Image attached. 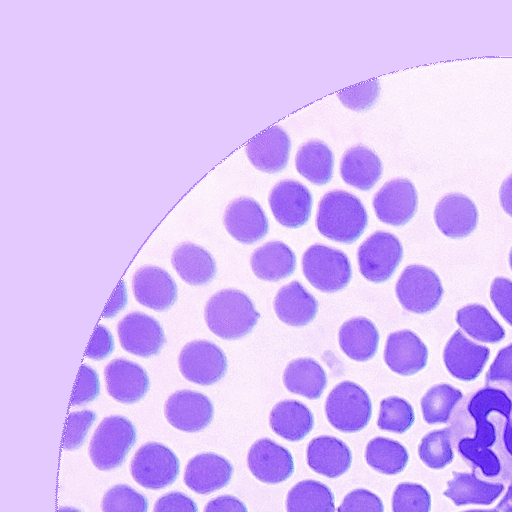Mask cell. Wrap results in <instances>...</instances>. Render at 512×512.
Segmentation results:
<instances>
[{
    "instance_id": "cell-1",
    "label": "cell",
    "mask_w": 512,
    "mask_h": 512,
    "mask_svg": "<svg viewBox=\"0 0 512 512\" xmlns=\"http://www.w3.org/2000/svg\"><path fill=\"white\" fill-rule=\"evenodd\" d=\"M367 224L366 209L355 195L334 190L321 198L316 225L318 231L326 238L351 244L359 239Z\"/></svg>"
},
{
    "instance_id": "cell-2",
    "label": "cell",
    "mask_w": 512,
    "mask_h": 512,
    "mask_svg": "<svg viewBox=\"0 0 512 512\" xmlns=\"http://www.w3.org/2000/svg\"><path fill=\"white\" fill-rule=\"evenodd\" d=\"M259 317L251 299L236 289L218 291L205 306L208 328L226 340L239 339L249 334Z\"/></svg>"
},
{
    "instance_id": "cell-3",
    "label": "cell",
    "mask_w": 512,
    "mask_h": 512,
    "mask_svg": "<svg viewBox=\"0 0 512 512\" xmlns=\"http://www.w3.org/2000/svg\"><path fill=\"white\" fill-rule=\"evenodd\" d=\"M134 425L123 416H109L101 421L89 446L93 464L100 470L120 466L136 442Z\"/></svg>"
},
{
    "instance_id": "cell-4",
    "label": "cell",
    "mask_w": 512,
    "mask_h": 512,
    "mask_svg": "<svg viewBox=\"0 0 512 512\" xmlns=\"http://www.w3.org/2000/svg\"><path fill=\"white\" fill-rule=\"evenodd\" d=\"M325 412L334 428L344 433H354L368 425L372 415V403L361 386L344 381L330 392Z\"/></svg>"
},
{
    "instance_id": "cell-5",
    "label": "cell",
    "mask_w": 512,
    "mask_h": 512,
    "mask_svg": "<svg viewBox=\"0 0 512 512\" xmlns=\"http://www.w3.org/2000/svg\"><path fill=\"white\" fill-rule=\"evenodd\" d=\"M302 269L308 282L325 293L345 288L352 277L351 263L347 255L321 244L312 245L305 251Z\"/></svg>"
},
{
    "instance_id": "cell-6",
    "label": "cell",
    "mask_w": 512,
    "mask_h": 512,
    "mask_svg": "<svg viewBox=\"0 0 512 512\" xmlns=\"http://www.w3.org/2000/svg\"><path fill=\"white\" fill-rule=\"evenodd\" d=\"M395 289L402 307L417 314L434 310L440 304L444 293L437 274L421 265L407 266L400 275Z\"/></svg>"
},
{
    "instance_id": "cell-7",
    "label": "cell",
    "mask_w": 512,
    "mask_h": 512,
    "mask_svg": "<svg viewBox=\"0 0 512 512\" xmlns=\"http://www.w3.org/2000/svg\"><path fill=\"white\" fill-rule=\"evenodd\" d=\"M403 258V247L396 236L378 231L370 235L358 249L360 273L368 281L382 283L395 272Z\"/></svg>"
},
{
    "instance_id": "cell-8",
    "label": "cell",
    "mask_w": 512,
    "mask_h": 512,
    "mask_svg": "<svg viewBox=\"0 0 512 512\" xmlns=\"http://www.w3.org/2000/svg\"><path fill=\"white\" fill-rule=\"evenodd\" d=\"M179 470L180 463L175 453L157 442L140 447L131 462L134 480L149 489H161L172 484Z\"/></svg>"
},
{
    "instance_id": "cell-9",
    "label": "cell",
    "mask_w": 512,
    "mask_h": 512,
    "mask_svg": "<svg viewBox=\"0 0 512 512\" xmlns=\"http://www.w3.org/2000/svg\"><path fill=\"white\" fill-rule=\"evenodd\" d=\"M179 368L188 381L204 386L212 385L224 377L227 358L216 344L195 340L181 350Z\"/></svg>"
},
{
    "instance_id": "cell-10",
    "label": "cell",
    "mask_w": 512,
    "mask_h": 512,
    "mask_svg": "<svg viewBox=\"0 0 512 512\" xmlns=\"http://www.w3.org/2000/svg\"><path fill=\"white\" fill-rule=\"evenodd\" d=\"M117 331L122 348L136 356L147 358L156 355L165 343L160 323L141 312L124 316L118 323Z\"/></svg>"
},
{
    "instance_id": "cell-11",
    "label": "cell",
    "mask_w": 512,
    "mask_h": 512,
    "mask_svg": "<svg viewBox=\"0 0 512 512\" xmlns=\"http://www.w3.org/2000/svg\"><path fill=\"white\" fill-rule=\"evenodd\" d=\"M418 196L411 181L404 178L385 183L375 194L373 207L377 218L392 226H402L416 213Z\"/></svg>"
},
{
    "instance_id": "cell-12",
    "label": "cell",
    "mask_w": 512,
    "mask_h": 512,
    "mask_svg": "<svg viewBox=\"0 0 512 512\" xmlns=\"http://www.w3.org/2000/svg\"><path fill=\"white\" fill-rule=\"evenodd\" d=\"M269 204L275 219L281 225L299 228L310 218L312 195L303 184L294 180H283L271 190Z\"/></svg>"
},
{
    "instance_id": "cell-13",
    "label": "cell",
    "mask_w": 512,
    "mask_h": 512,
    "mask_svg": "<svg viewBox=\"0 0 512 512\" xmlns=\"http://www.w3.org/2000/svg\"><path fill=\"white\" fill-rule=\"evenodd\" d=\"M213 415L210 399L196 391H177L165 403L166 419L181 431L198 432L211 423Z\"/></svg>"
},
{
    "instance_id": "cell-14",
    "label": "cell",
    "mask_w": 512,
    "mask_h": 512,
    "mask_svg": "<svg viewBox=\"0 0 512 512\" xmlns=\"http://www.w3.org/2000/svg\"><path fill=\"white\" fill-rule=\"evenodd\" d=\"M247 464L252 475L267 484L286 481L294 472L290 451L268 438L259 439L250 447Z\"/></svg>"
},
{
    "instance_id": "cell-15",
    "label": "cell",
    "mask_w": 512,
    "mask_h": 512,
    "mask_svg": "<svg viewBox=\"0 0 512 512\" xmlns=\"http://www.w3.org/2000/svg\"><path fill=\"white\" fill-rule=\"evenodd\" d=\"M489 354V348L472 342L460 330H456L445 346L443 361L454 378L473 381L481 374Z\"/></svg>"
},
{
    "instance_id": "cell-16",
    "label": "cell",
    "mask_w": 512,
    "mask_h": 512,
    "mask_svg": "<svg viewBox=\"0 0 512 512\" xmlns=\"http://www.w3.org/2000/svg\"><path fill=\"white\" fill-rule=\"evenodd\" d=\"M224 225L228 233L243 244H253L266 236L268 219L262 207L252 198L233 200L224 213Z\"/></svg>"
},
{
    "instance_id": "cell-17",
    "label": "cell",
    "mask_w": 512,
    "mask_h": 512,
    "mask_svg": "<svg viewBox=\"0 0 512 512\" xmlns=\"http://www.w3.org/2000/svg\"><path fill=\"white\" fill-rule=\"evenodd\" d=\"M467 409L475 421L473 441L490 448L496 441V431L488 415L497 411L505 419L511 420L512 401L503 390L486 387L473 395Z\"/></svg>"
},
{
    "instance_id": "cell-18",
    "label": "cell",
    "mask_w": 512,
    "mask_h": 512,
    "mask_svg": "<svg viewBox=\"0 0 512 512\" xmlns=\"http://www.w3.org/2000/svg\"><path fill=\"white\" fill-rule=\"evenodd\" d=\"M434 220L445 236L464 238L477 227L478 210L475 203L466 195L449 193L437 202Z\"/></svg>"
},
{
    "instance_id": "cell-19",
    "label": "cell",
    "mask_w": 512,
    "mask_h": 512,
    "mask_svg": "<svg viewBox=\"0 0 512 512\" xmlns=\"http://www.w3.org/2000/svg\"><path fill=\"white\" fill-rule=\"evenodd\" d=\"M136 300L155 311H165L177 300V285L170 274L157 266L139 268L132 280Z\"/></svg>"
},
{
    "instance_id": "cell-20",
    "label": "cell",
    "mask_w": 512,
    "mask_h": 512,
    "mask_svg": "<svg viewBox=\"0 0 512 512\" xmlns=\"http://www.w3.org/2000/svg\"><path fill=\"white\" fill-rule=\"evenodd\" d=\"M384 360L393 372L410 376L425 368L428 349L414 332L401 330L388 336Z\"/></svg>"
},
{
    "instance_id": "cell-21",
    "label": "cell",
    "mask_w": 512,
    "mask_h": 512,
    "mask_svg": "<svg viewBox=\"0 0 512 512\" xmlns=\"http://www.w3.org/2000/svg\"><path fill=\"white\" fill-rule=\"evenodd\" d=\"M107 391L118 402L132 404L142 399L150 385L145 369L139 364L114 359L105 368Z\"/></svg>"
},
{
    "instance_id": "cell-22",
    "label": "cell",
    "mask_w": 512,
    "mask_h": 512,
    "mask_svg": "<svg viewBox=\"0 0 512 512\" xmlns=\"http://www.w3.org/2000/svg\"><path fill=\"white\" fill-rule=\"evenodd\" d=\"M232 475L233 466L226 458L214 453H203L188 462L184 482L198 494H209L225 487Z\"/></svg>"
},
{
    "instance_id": "cell-23",
    "label": "cell",
    "mask_w": 512,
    "mask_h": 512,
    "mask_svg": "<svg viewBox=\"0 0 512 512\" xmlns=\"http://www.w3.org/2000/svg\"><path fill=\"white\" fill-rule=\"evenodd\" d=\"M290 147L288 134L282 128L273 126L253 138L246 146V153L257 169L275 173L286 167Z\"/></svg>"
},
{
    "instance_id": "cell-24",
    "label": "cell",
    "mask_w": 512,
    "mask_h": 512,
    "mask_svg": "<svg viewBox=\"0 0 512 512\" xmlns=\"http://www.w3.org/2000/svg\"><path fill=\"white\" fill-rule=\"evenodd\" d=\"M307 463L316 473L337 478L350 468L352 453L342 440L333 436H319L308 444Z\"/></svg>"
},
{
    "instance_id": "cell-25",
    "label": "cell",
    "mask_w": 512,
    "mask_h": 512,
    "mask_svg": "<svg viewBox=\"0 0 512 512\" xmlns=\"http://www.w3.org/2000/svg\"><path fill=\"white\" fill-rule=\"evenodd\" d=\"M273 304L277 317L285 324L296 327L309 324L318 311L315 297L297 281L281 287Z\"/></svg>"
},
{
    "instance_id": "cell-26",
    "label": "cell",
    "mask_w": 512,
    "mask_h": 512,
    "mask_svg": "<svg viewBox=\"0 0 512 512\" xmlns=\"http://www.w3.org/2000/svg\"><path fill=\"white\" fill-rule=\"evenodd\" d=\"M253 273L264 281L276 282L291 276L296 268V256L289 246L280 241L268 242L251 255Z\"/></svg>"
},
{
    "instance_id": "cell-27",
    "label": "cell",
    "mask_w": 512,
    "mask_h": 512,
    "mask_svg": "<svg viewBox=\"0 0 512 512\" xmlns=\"http://www.w3.org/2000/svg\"><path fill=\"white\" fill-rule=\"evenodd\" d=\"M171 262L181 279L190 285H205L216 275V263L212 255L190 242L182 243L174 249Z\"/></svg>"
},
{
    "instance_id": "cell-28",
    "label": "cell",
    "mask_w": 512,
    "mask_h": 512,
    "mask_svg": "<svg viewBox=\"0 0 512 512\" xmlns=\"http://www.w3.org/2000/svg\"><path fill=\"white\" fill-rule=\"evenodd\" d=\"M340 174L347 184L367 191L380 179L382 163L369 148L362 145L354 146L344 153Z\"/></svg>"
},
{
    "instance_id": "cell-29",
    "label": "cell",
    "mask_w": 512,
    "mask_h": 512,
    "mask_svg": "<svg viewBox=\"0 0 512 512\" xmlns=\"http://www.w3.org/2000/svg\"><path fill=\"white\" fill-rule=\"evenodd\" d=\"M341 350L355 361H367L375 356L379 332L372 321L355 317L344 322L338 334Z\"/></svg>"
},
{
    "instance_id": "cell-30",
    "label": "cell",
    "mask_w": 512,
    "mask_h": 512,
    "mask_svg": "<svg viewBox=\"0 0 512 512\" xmlns=\"http://www.w3.org/2000/svg\"><path fill=\"white\" fill-rule=\"evenodd\" d=\"M270 426L280 437L297 442L313 429L314 416L303 403L284 400L273 407L270 413Z\"/></svg>"
},
{
    "instance_id": "cell-31",
    "label": "cell",
    "mask_w": 512,
    "mask_h": 512,
    "mask_svg": "<svg viewBox=\"0 0 512 512\" xmlns=\"http://www.w3.org/2000/svg\"><path fill=\"white\" fill-rule=\"evenodd\" d=\"M453 478L447 482L444 495L455 505H490L502 493V483H490L477 478L474 472H452Z\"/></svg>"
},
{
    "instance_id": "cell-32",
    "label": "cell",
    "mask_w": 512,
    "mask_h": 512,
    "mask_svg": "<svg viewBox=\"0 0 512 512\" xmlns=\"http://www.w3.org/2000/svg\"><path fill=\"white\" fill-rule=\"evenodd\" d=\"M283 383L288 391L313 400L322 395L327 385V376L314 359L299 358L286 366Z\"/></svg>"
},
{
    "instance_id": "cell-33",
    "label": "cell",
    "mask_w": 512,
    "mask_h": 512,
    "mask_svg": "<svg viewBox=\"0 0 512 512\" xmlns=\"http://www.w3.org/2000/svg\"><path fill=\"white\" fill-rule=\"evenodd\" d=\"M295 164L297 171L308 181L324 185L332 177L334 155L324 142L311 140L299 148Z\"/></svg>"
},
{
    "instance_id": "cell-34",
    "label": "cell",
    "mask_w": 512,
    "mask_h": 512,
    "mask_svg": "<svg viewBox=\"0 0 512 512\" xmlns=\"http://www.w3.org/2000/svg\"><path fill=\"white\" fill-rule=\"evenodd\" d=\"M287 512H335L334 495L328 486L316 480H303L287 494Z\"/></svg>"
},
{
    "instance_id": "cell-35",
    "label": "cell",
    "mask_w": 512,
    "mask_h": 512,
    "mask_svg": "<svg viewBox=\"0 0 512 512\" xmlns=\"http://www.w3.org/2000/svg\"><path fill=\"white\" fill-rule=\"evenodd\" d=\"M456 321L466 334L483 343H497L505 337L502 326L488 309L480 304H471L459 309Z\"/></svg>"
},
{
    "instance_id": "cell-36",
    "label": "cell",
    "mask_w": 512,
    "mask_h": 512,
    "mask_svg": "<svg viewBox=\"0 0 512 512\" xmlns=\"http://www.w3.org/2000/svg\"><path fill=\"white\" fill-rule=\"evenodd\" d=\"M365 459L372 469L387 475L402 472L409 460L406 448L397 441L376 437L366 446Z\"/></svg>"
},
{
    "instance_id": "cell-37",
    "label": "cell",
    "mask_w": 512,
    "mask_h": 512,
    "mask_svg": "<svg viewBox=\"0 0 512 512\" xmlns=\"http://www.w3.org/2000/svg\"><path fill=\"white\" fill-rule=\"evenodd\" d=\"M462 392L449 384L432 386L421 399V409L428 424L446 423L458 402Z\"/></svg>"
},
{
    "instance_id": "cell-38",
    "label": "cell",
    "mask_w": 512,
    "mask_h": 512,
    "mask_svg": "<svg viewBox=\"0 0 512 512\" xmlns=\"http://www.w3.org/2000/svg\"><path fill=\"white\" fill-rule=\"evenodd\" d=\"M452 432L450 428L431 431L426 434L419 446L421 461L432 469H441L453 460Z\"/></svg>"
},
{
    "instance_id": "cell-39",
    "label": "cell",
    "mask_w": 512,
    "mask_h": 512,
    "mask_svg": "<svg viewBox=\"0 0 512 512\" xmlns=\"http://www.w3.org/2000/svg\"><path fill=\"white\" fill-rule=\"evenodd\" d=\"M415 421L413 407L406 400L391 396L381 401L377 425L380 429L405 433Z\"/></svg>"
},
{
    "instance_id": "cell-40",
    "label": "cell",
    "mask_w": 512,
    "mask_h": 512,
    "mask_svg": "<svg viewBox=\"0 0 512 512\" xmlns=\"http://www.w3.org/2000/svg\"><path fill=\"white\" fill-rule=\"evenodd\" d=\"M431 496L428 490L417 483H400L392 496L393 512H430Z\"/></svg>"
},
{
    "instance_id": "cell-41",
    "label": "cell",
    "mask_w": 512,
    "mask_h": 512,
    "mask_svg": "<svg viewBox=\"0 0 512 512\" xmlns=\"http://www.w3.org/2000/svg\"><path fill=\"white\" fill-rule=\"evenodd\" d=\"M147 510L146 497L128 485L113 486L102 499L103 512H147Z\"/></svg>"
},
{
    "instance_id": "cell-42",
    "label": "cell",
    "mask_w": 512,
    "mask_h": 512,
    "mask_svg": "<svg viewBox=\"0 0 512 512\" xmlns=\"http://www.w3.org/2000/svg\"><path fill=\"white\" fill-rule=\"evenodd\" d=\"M457 447L462 457L479 467L485 476L494 477L500 473V460L490 448L475 443L472 438L461 439Z\"/></svg>"
},
{
    "instance_id": "cell-43",
    "label": "cell",
    "mask_w": 512,
    "mask_h": 512,
    "mask_svg": "<svg viewBox=\"0 0 512 512\" xmlns=\"http://www.w3.org/2000/svg\"><path fill=\"white\" fill-rule=\"evenodd\" d=\"M380 85L377 79L360 83L337 93L344 106L354 111L370 108L378 98Z\"/></svg>"
},
{
    "instance_id": "cell-44",
    "label": "cell",
    "mask_w": 512,
    "mask_h": 512,
    "mask_svg": "<svg viewBox=\"0 0 512 512\" xmlns=\"http://www.w3.org/2000/svg\"><path fill=\"white\" fill-rule=\"evenodd\" d=\"M96 420V414L90 410H81L69 414L63 441L65 450H75L82 446L90 427Z\"/></svg>"
},
{
    "instance_id": "cell-45",
    "label": "cell",
    "mask_w": 512,
    "mask_h": 512,
    "mask_svg": "<svg viewBox=\"0 0 512 512\" xmlns=\"http://www.w3.org/2000/svg\"><path fill=\"white\" fill-rule=\"evenodd\" d=\"M100 392V382L97 372L83 364L79 370L74 387L71 405H84L94 400Z\"/></svg>"
},
{
    "instance_id": "cell-46",
    "label": "cell",
    "mask_w": 512,
    "mask_h": 512,
    "mask_svg": "<svg viewBox=\"0 0 512 512\" xmlns=\"http://www.w3.org/2000/svg\"><path fill=\"white\" fill-rule=\"evenodd\" d=\"M338 512H384V505L379 496L359 488L344 497Z\"/></svg>"
},
{
    "instance_id": "cell-47",
    "label": "cell",
    "mask_w": 512,
    "mask_h": 512,
    "mask_svg": "<svg viewBox=\"0 0 512 512\" xmlns=\"http://www.w3.org/2000/svg\"><path fill=\"white\" fill-rule=\"evenodd\" d=\"M490 298L500 315L512 326V281L495 278L491 283Z\"/></svg>"
},
{
    "instance_id": "cell-48",
    "label": "cell",
    "mask_w": 512,
    "mask_h": 512,
    "mask_svg": "<svg viewBox=\"0 0 512 512\" xmlns=\"http://www.w3.org/2000/svg\"><path fill=\"white\" fill-rule=\"evenodd\" d=\"M512 385V344L501 349L486 374V384Z\"/></svg>"
},
{
    "instance_id": "cell-49",
    "label": "cell",
    "mask_w": 512,
    "mask_h": 512,
    "mask_svg": "<svg viewBox=\"0 0 512 512\" xmlns=\"http://www.w3.org/2000/svg\"><path fill=\"white\" fill-rule=\"evenodd\" d=\"M114 340L110 331L98 325L88 344L86 356L93 360H102L112 353Z\"/></svg>"
},
{
    "instance_id": "cell-50",
    "label": "cell",
    "mask_w": 512,
    "mask_h": 512,
    "mask_svg": "<svg viewBox=\"0 0 512 512\" xmlns=\"http://www.w3.org/2000/svg\"><path fill=\"white\" fill-rule=\"evenodd\" d=\"M153 512H198L196 503L181 492H170L160 497Z\"/></svg>"
},
{
    "instance_id": "cell-51",
    "label": "cell",
    "mask_w": 512,
    "mask_h": 512,
    "mask_svg": "<svg viewBox=\"0 0 512 512\" xmlns=\"http://www.w3.org/2000/svg\"><path fill=\"white\" fill-rule=\"evenodd\" d=\"M204 512H248L245 504L231 495L216 497L208 502Z\"/></svg>"
},
{
    "instance_id": "cell-52",
    "label": "cell",
    "mask_w": 512,
    "mask_h": 512,
    "mask_svg": "<svg viewBox=\"0 0 512 512\" xmlns=\"http://www.w3.org/2000/svg\"><path fill=\"white\" fill-rule=\"evenodd\" d=\"M127 302V290L124 281H120L113 296L105 307L102 316L112 318L123 309Z\"/></svg>"
},
{
    "instance_id": "cell-53",
    "label": "cell",
    "mask_w": 512,
    "mask_h": 512,
    "mask_svg": "<svg viewBox=\"0 0 512 512\" xmlns=\"http://www.w3.org/2000/svg\"><path fill=\"white\" fill-rule=\"evenodd\" d=\"M499 199L504 211L512 217V174L501 184Z\"/></svg>"
},
{
    "instance_id": "cell-54",
    "label": "cell",
    "mask_w": 512,
    "mask_h": 512,
    "mask_svg": "<svg viewBox=\"0 0 512 512\" xmlns=\"http://www.w3.org/2000/svg\"><path fill=\"white\" fill-rule=\"evenodd\" d=\"M503 444L507 453L512 456V424L511 420L506 419L503 430Z\"/></svg>"
},
{
    "instance_id": "cell-55",
    "label": "cell",
    "mask_w": 512,
    "mask_h": 512,
    "mask_svg": "<svg viewBox=\"0 0 512 512\" xmlns=\"http://www.w3.org/2000/svg\"><path fill=\"white\" fill-rule=\"evenodd\" d=\"M496 509L501 512H512V484L508 487L506 494L498 503Z\"/></svg>"
},
{
    "instance_id": "cell-56",
    "label": "cell",
    "mask_w": 512,
    "mask_h": 512,
    "mask_svg": "<svg viewBox=\"0 0 512 512\" xmlns=\"http://www.w3.org/2000/svg\"><path fill=\"white\" fill-rule=\"evenodd\" d=\"M58 512H81L75 508H71V507H61L59 508Z\"/></svg>"
},
{
    "instance_id": "cell-57",
    "label": "cell",
    "mask_w": 512,
    "mask_h": 512,
    "mask_svg": "<svg viewBox=\"0 0 512 512\" xmlns=\"http://www.w3.org/2000/svg\"><path fill=\"white\" fill-rule=\"evenodd\" d=\"M462 512H499L498 509H488V510H468V511H462Z\"/></svg>"
},
{
    "instance_id": "cell-58",
    "label": "cell",
    "mask_w": 512,
    "mask_h": 512,
    "mask_svg": "<svg viewBox=\"0 0 512 512\" xmlns=\"http://www.w3.org/2000/svg\"><path fill=\"white\" fill-rule=\"evenodd\" d=\"M509 265H510V268L512 270V248H511L510 253H509Z\"/></svg>"
}]
</instances>
